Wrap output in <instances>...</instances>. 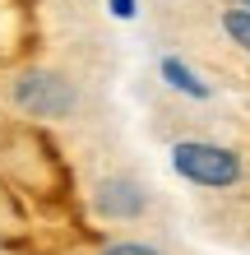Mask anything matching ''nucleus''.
Listing matches in <instances>:
<instances>
[{
  "label": "nucleus",
  "mask_w": 250,
  "mask_h": 255,
  "mask_svg": "<svg viewBox=\"0 0 250 255\" xmlns=\"http://www.w3.org/2000/svg\"><path fill=\"white\" fill-rule=\"evenodd\" d=\"M171 167L195 186H209V190H223V186H237L241 181V158L223 144H204V139H181L171 148Z\"/></svg>",
  "instance_id": "f257e3e1"
},
{
  "label": "nucleus",
  "mask_w": 250,
  "mask_h": 255,
  "mask_svg": "<svg viewBox=\"0 0 250 255\" xmlns=\"http://www.w3.org/2000/svg\"><path fill=\"white\" fill-rule=\"evenodd\" d=\"M93 204H97L102 218H139L149 209V195H144L139 181H130V176H107V181H97Z\"/></svg>",
  "instance_id": "7ed1b4c3"
},
{
  "label": "nucleus",
  "mask_w": 250,
  "mask_h": 255,
  "mask_svg": "<svg viewBox=\"0 0 250 255\" xmlns=\"http://www.w3.org/2000/svg\"><path fill=\"white\" fill-rule=\"evenodd\" d=\"M14 102L28 116H47V121H61V116L75 112V88H70L61 74L51 70H33L23 79H14Z\"/></svg>",
  "instance_id": "f03ea898"
},
{
  "label": "nucleus",
  "mask_w": 250,
  "mask_h": 255,
  "mask_svg": "<svg viewBox=\"0 0 250 255\" xmlns=\"http://www.w3.org/2000/svg\"><path fill=\"white\" fill-rule=\"evenodd\" d=\"M237 9H246V14H250V0H237Z\"/></svg>",
  "instance_id": "6e6552de"
},
{
  "label": "nucleus",
  "mask_w": 250,
  "mask_h": 255,
  "mask_svg": "<svg viewBox=\"0 0 250 255\" xmlns=\"http://www.w3.org/2000/svg\"><path fill=\"white\" fill-rule=\"evenodd\" d=\"M163 79H167L171 88H181V93H190V98H199V102H204V98L213 93V88L204 84V79H199V74L190 70L185 61H176V56H167V61H163Z\"/></svg>",
  "instance_id": "20e7f679"
},
{
  "label": "nucleus",
  "mask_w": 250,
  "mask_h": 255,
  "mask_svg": "<svg viewBox=\"0 0 250 255\" xmlns=\"http://www.w3.org/2000/svg\"><path fill=\"white\" fill-rule=\"evenodd\" d=\"M111 14L116 19H135V0H111Z\"/></svg>",
  "instance_id": "0eeeda50"
},
{
  "label": "nucleus",
  "mask_w": 250,
  "mask_h": 255,
  "mask_svg": "<svg viewBox=\"0 0 250 255\" xmlns=\"http://www.w3.org/2000/svg\"><path fill=\"white\" fill-rule=\"evenodd\" d=\"M102 255H158V251L144 246V242H116V246H107Z\"/></svg>",
  "instance_id": "423d86ee"
},
{
  "label": "nucleus",
  "mask_w": 250,
  "mask_h": 255,
  "mask_svg": "<svg viewBox=\"0 0 250 255\" xmlns=\"http://www.w3.org/2000/svg\"><path fill=\"white\" fill-rule=\"evenodd\" d=\"M223 28H227V37L250 56V14H246V9H227V14H223Z\"/></svg>",
  "instance_id": "39448f33"
}]
</instances>
